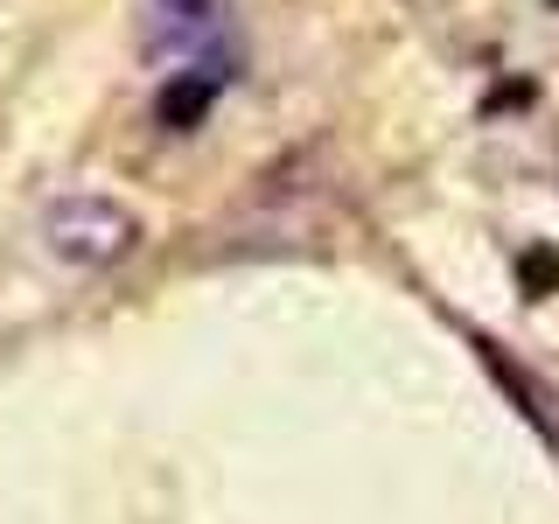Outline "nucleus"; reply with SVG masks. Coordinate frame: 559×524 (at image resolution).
<instances>
[{"mask_svg":"<svg viewBox=\"0 0 559 524\" xmlns=\"http://www.w3.org/2000/svg\"><path fill=\"white\" fill-rule=\"evenodd\" d=\"M43 231H49V252L70 259V266H112V259H127L140 245L133 210L112 203V196H63V203H49Z\"/></svg>","mask_w":559,"mask_h":524,"instance_id":"f257e3e1","label":"nucleus"},{"mask_svg":"<svg viewBox=\"0 0 559 524\" xmlns=\"http://www.w3.org/2000/svg\"><path fill=\"white\" fill-rule=\"evenodd\" d=\"M468 343H476V357H483V371H489V378H497V384H503V398H511V406H518L524 419H532V427H538V433H546V441H559V413H552V392H546V384H538L532 371H518V364H511V357H503V349H497V343H489V336H476V329H468Z\"/></svg>","mask_w":559,"mask_h":524,"instance_id":"7ed1b4c3","label":"nucleus"},{"mask_svg":"<svg viewBox=\"0 0 559 524\" xmlns=\"http://www.w3.org/2000/svg\"><path fill=\"white\" fill-rule=\"evenodd\" d=\"M224 84H231V70H224V63L168 70V84L154 92V119H162V133H197L203 119H210V105L224 98Z\"/></svg>","mask_w":559,"mask_h":524,"instance_id":"f03ea898","label":"nucleus"},{"mask_svg":"<svg viewBox=\"0 0 559 524\" xmlns=\"http://www.w3.org/2000/svg\"><path fill=\"white\" fill-rule=\"evenodd\" d=\"M210 28H217V0H147V43L154 49H189Z\"/></svg>","mask_w":559,"mask_h":524,"instance_id":"20e7f679","label":"nucleus"},{"mask_svg":"<svg viewBox=\"0 0 559 524\" xmlns=\"http://www.w3.org/2000/svg\"><path fill=\"white\" fill-rule=\"evenodd\" d=\"M518 279H524V294H532V301H538V294H552L559 287V252H552V245L518 252Z\"/></svg>","mask_w":559,"mask_h":524,"instance_id":"39448f33","label":"nucleus"}]
</instances>
